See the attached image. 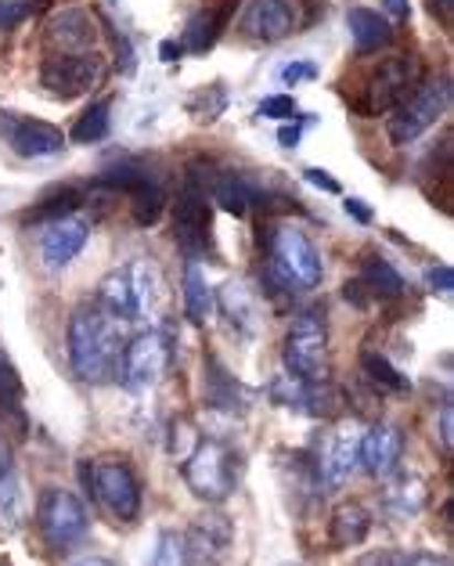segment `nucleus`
<instances>
[{
	"instance_id": "1",
	"label": "nucleus",
	"mask_w": 454,
	"mask_h": 566,
	"mask_svg": "<svg viewBox=\"0 0 454 566\" xmlns=\"http://www.w3.org/2000/svg\"><path fill=\"white\" fill-rule=\"evenodd\" d=\"M119 322L108 317L98 303H80L68 314V365H73L80 382H108L116 376L119 354H123Z\"/></svg>"
},
{
	"instance_id": "2",
	"label": "nucleus",
	"mask_w": 454,
	"mask_h": 566,
	"mask_svg": "<svg viewBox=\"0 0 454 566\" xmlns=\"http://www.w3.org/2000/svg\"><path fill=\"white\" fill-rule=\"evenodd\" d=\"M267 253H271V264H267L271 282L285 289L288 296L310 293V289L321 285V279H325L321 253H318V245L307 239V231H299L296 224L271 228Z\"/></svg>"
},
{
	"instance_id": "3",
	"label": "nucleus",
	"mask_w": 454,
	"mask_h": 566,
	"mask_svg": "<svg viewBox=\"0 0 454 566\" xmlns=\"http://www.w3.org/2000/svg\"><path fill=\"white\" fill-rule=\"evenodd\" d=\"M80 473H84L94 502H98L116 523H134L141 516V502H145L141 480H137L134 465L127 459H119V454H102V459L84 462Z\"/></svg>"
},
{
	"instance_id": "4",
	"label": "nucleus",
	"mask_w": 454,
	"mask_h": 566,
	"mask_svg": "<svg viewBox=\"0 0 454 566\" xmlns=\"http://www.w3.org/2000/svg\"><path fill=\"white\" fill-rule=\"evenodd\" d=\"M235 459L239 454L231 451L224 440H213V437L199 440L188 459L181 462L188 491L205 505L228 502L239 488V462Z\"/></svg>"
},
{
	"instance_id": "5",
	"label": "nucleus",
	"mask_w": 454,
	"mask_h": 566,
	"mask_svg": "<svg viewBox=\"0 0 454 566\" xmlns=\"http://www.w3.org/2000/svg\"><path fill=\"white\" fill-rule=\"evenodd\" d=\"M285 376L299 382H325L328 379V322L325 311L310 307L293 317L282 347Z\"/></svg>"
},
{
	"instance_id": "6",
	"label": "nucleus",
	"mask_w": 454,
	"mask_h": 566,
	"mask_svg": "<svg viewBox=\"0 0 454 566\" xmlns=\"http://www.w3.org/2000/svg\"><path fill=\"white\" fill-rule=\"evenodd\" d=\"M419 84H422V62L415 54H390V59H382L365 76L361 94L353 98V108L361 116L393 113Z\"/></svg>"
},
{
	"instance_id": "7",
	"label": "nucleus",
	"mask_w": 454,
	"mask_h": 566,
	"mask_svg": "<svg viewBox=\"0 0 454 566\" xmlns=\"http://www.w3.org/2000/svg\"><path fill=\"white\" fill-rule=\"evenodd\" d=\"M451 108V80H422V84L408 94L390 113L387 134L393 145H411L433 127V123Z\"/></svg>"
},
{
	"instance_id": "8",
	"label": "nucleus",
	"mask_w": 454,
	"mask_h": 566,
	"mask_svg": "<svg viewBox=\"0 0 454 566\" xmlns=\"http://www.w3.org/2000/svg\"><path fill=\"white\" fill-rule=\"evenodd\" d=\"M36 527L51 552H68L87 537V505L65 488H47L36 505Z\"/></svg>"
},
{
	"instance_id": "9",
	"label": "nucleus",
	"mask_w": 454,
	"mask_h": 566,
	"mask_svg": "<svg viewBox=\"0 0 454 566\" xmlns=\"http://www.w3.org/2000/svg\"><path fill=\"white\" fill-rule=\"evenodd\" d=\"M105 80V62L94 51L87 54H51L40 65V84L51 94V98L73 102L84 98Z\"/></svg>"
},
{
	"instance_id": "10",
	"label": "nucleus",
	"mask_w": 454,
	"mask_h": 566,
	"mask_svg": "<svg viewBox=\"0 0 454 566\" xmlns=\"http://www.w3.org/2000/svg\"><path fill=\"white\" fill-rule=\"evenodd\" d=\"M170 343L162 333H137L134 339L123 343L116 376L127 390H151L170 368Z\"/></svg>"
},
{
	"instance_id": "11",
	"label": "nucleus",
	"mask_w": 454,
	"mask_h": 566,
	"mask_svg": "<svg viewBox=\"0 0 454 566\" xmlns=\"http://www.w3.org/2000/svg\"><path fill=\"white\" fill-rule=\"evenodd\" d=\"M173 239L191 260L213 253V210L196 181H188L173 202Z\"/></svg>"
},
{
	"instance_id": "12",
	"label": "nucleus",
	"mask_w": 454,
	"mask_h": 566,
	"mask_svg": "<svg viewBox=\"0 0 454 566\" xmlns=\"http://www.w3.org/2000/svg\"><path fill=\"white\" fill-rule=\"evenodd\" d=\"M299 8L303 0H250L242 15V33L256 44H278L288 33L307 25Z\"/></svg>"
},
{
	"instance_id": "13",
	"label": "nucleus",
	"mask_w": 454,
	"mask_h": 566,
	"mask_svg": "<svg viewBox=\"0 0 454 566\" xmlns=\"http://www.w3.org/2000/svg\"><path fill=\"white\" fill-rule=\"evenodd\" d=\"M231 545H235V523L224 516L220 509L196 516V523L184 534V548H188V563H202V566H220L228 559Z\"/></svg>"
},
{
	"instance_id": "14",
	"label": "nucleus",
	"mask_w": 454,
	"mask_h": 566,
	"mask_svg": "<svg viewBox=\"0 0 454 566\" xmlns=\"http://www.w3.org/2000/svg\"><path fill=\"white\" fill-rule=\"evenodd\" d=\"M44 44L51 54H87L98 44V22L87 8H59L44 22Z\"/></svg>"
},
{
	"instance_id": "15",
	"label": "nucleus",
	"mask_w": 454,
	"mask_h": 566,
	"mask_svg": "<svg viewBox=\"0 0 454 566\" xmlns=\"http://www.w3.org/2000/svg\"><path fill=\"white\" fill-rule=\"evenodd\" d=\"M361 437H365V426H357V422H342L328 433L321 448V462H318V476L325 480L328 491H339L342 483L350 480L357 459H361Z\"/></svg>"
},
{
	"instance_id": "16",
	"label": "nucleus",
	"mask_w": 454,
	"mask_h": 566,
	"mask_svg": "<svg viewBox=\"0 0 454 566\" xmlns=\"http://www.w3.org/2000/svg\"><path fill=\"white\" fill-rule=\"evenodd\" d=\"M91 239V224L80 217H62L47 224L44 239H40V256H44L47 271H65L73 260L84 253V245Z\"/></svg>"
},
{
	"instance_id": "17",
	"label": "nucleus",
	"mask_w": 454,
	"mask_h": 566,
	"mask_svg": "<svg viewBox=\"0 0 454 566\" xmlns=\"http://www.w3.org/2000/svg\"><path fill=\"white\" fill-rule=\"evenodd\" d=\"M404 459V433L397 426H371L361 437V462L371 476L387 480L397 473V465Z\"/></svg>"
},
{
	"instance_id": "18",
	"label": "nucleus",
	"mask_w": 454,
	"mask_h": 566,
	"mask_svg": "<svg viewBox=\"0 0 454 566\" xmlns=\"http://www.w3.org/2000/svg\"><path fill=\"white\" fill-rule=\"evenodd\" d=\"M8 145L22 159H44V156H59L65 148V134L44 119H15L8 127Z\"/></svg>"
},
{
	"instance_id": "19",
	"label": "nucleus",
	"mask_w": 454,
	"mask_h": 566,
	"mask_svg": "<svg viewBox=\"0 0 454 566\" xmlns=\"http://www.w3.org/2000/svg\"><path fill=\"white\" fill-rule=\"evenodd\" d=\"M382 505L393 520H415L430 505V488L419 473H397L382 491Z\"/></svg>"
},
{
	"instance_id": "20",
	"label": "nucleus",
	"mask_w": 454,
	"mask_h": 566,
	"mask_svg": "<svg viewBox=\"0 0 454 566\" xmlns=\"http://www.w3.org/2000/svg\"><path fill=\"white\" fill-rule=\"evenodd\" d=\"M347 25H350L357 54H376L393 44V25L387 22V15H379L376 8H350Z\"/></svg>"
},
{
	"instance_id": "21",
	"label": "nucleus",
	"mask_w": 454,
	"mask_h": 566,
	"mask_svg": "<svg viewBox=\"0 0 454 566\" xmlns=\"http://www.w3.org/2000/svg\"><path fill=\"white\" fill-rule=\"evenodd\" d=\"M202 397L210 408H220V411H242L245 408V390L235 382V376L217 361V357L210 354L205 357V376H202Z\"/></svg>"
},
{
	"instance_id": "22",
	"label": "nucleus",
	"mask_w": 454,
	"mask_h": 566,
	"mask_svg": "<svg viewBox=\"0 0 454 566\" xmlns=\"http://www.w3.org/2000/svg\"><path fill=\"white\" fill-rule=\"evenodd\" d=\"M98 307L116 317V322H137L141 317V307H137V293H134V282H130V271L119 268L113 271L98 289Z\"/></svg>"
},
{
	"instance_id": "23",
	"label": "nucleus",
	"mask_w": 454,
	"mask_h": 566,
	"mask_svg": "<svg viewBox=\"0 0 454 566\" xmlns=\"http://www.w3.org/2000/svg\"><path fill=\"white\" fill-rule=\"evenodd\" d=\"M371 531V513L361 502H342L332 520H328V542L332 548H353L361 545Z\"/></svg>"
},
{
	"instance_id": "24",
	"label": "nucleus",
	"mask_w": 454,
	"mask_h": 566,
	"mask_svg": "<svg viewBox=\"0 0 454 566\" xmlns=\"http://www.w3.org/2000/svg\"><path fill=\"white\" fill-rule=\"evenodd\" d=\"M228 15H231V0H228L224 8H202V11H196V15L188 19V30H184L181 48L191 51V54H205V51L217 44V36L224 33Z\"/></svg>"
},
{
	"instance_id": "25",
	"label": "nucleus",
	"mask_w": 454,
	"mask_h": 566,
	"mask_svg": "<svg viewBox=\"0 0 454 566\" xmlns=\"http://www.w3.org/2000/svg\"><path fill=\"white\" fill-rule=\"evenodd\" d=\"M357 282L368 289L371 300H401L408 293L401 271H397L390 260H382V256H368L361 264V279H357Z\"/></svg>"
},
{
	"instance_id": "26",
	"label": "nucleus",
	"mask_w": 454,
	"mask_h": 566,
	"mask_svg": "<svg viewBox=\"0 0 454 566\" xmlns=\"http://www.w3.org/2000/svg\"><path fill=\"white\" fill-rule=\"evenodd\" d=\"M217 303H220V311L228 314V325L235 328V333H242V336L256 333V303L250 293H245V285L228 282L224 289H220Z\"/></svg>"
},
{
	"instance_id": "27",
	"label": "nucleus",
	"mask_w": 454,
	"mask_h": 566,
	"mask_svg": "<svg viewBox=\"0 0 454 566\" xmlns=\"http://www.w3.org/2000/svg\"><path fill=\"white\" fill-rule=\"evenodd\" d=\"M213 307H217V296H213L210 282H205V274L196 264H188V271H184V314H188V322L205 325L213 317Z\"/></svg>"
},
{
	"instance_id": "28",
	"label": "nucleus",
	"mask_w": 454,
	"mask_h": 566,
	"mask_svg": "<svg viewBox=\"0 0 454 566\" xmlns=\"http://www.w3.org/2000/svg\"><path fill=\"white\" fill-rule=\"evenodd\" d=\"M80 202H84V196H80L76 188L51 191V196H44L22 213V224H54V220H62V217H73L80 210Z\"/></svg>"
},
{
	"instance_id": "29",
	"label": "nucleus",
	"mask_w": 454,
	"mask_h": 566,
	"mask_svg": "<svg viewBox=\"0 0 454 566\" xmlns=\"http://www.w3.org/2000/svg\"><path fill=\"white\" fill-rule=\"evenodd\" d=\"M361 371H365V379L376 386V390H387V394H408L411 390L404 371H397L390 357H382L376 350L361 354Z\"/></svg>"
},
{
	"instance_id": "30",
	"label": "nucleus",
	"mask_w": 454,
	"mask_h": 566,
	"mask_svg": "<svg viewBox=\"0 0 454 566\" xmlns=\"http://www.w3.org/2000/svg\"><path fill=\"white\" fill-rule=\"evenodd\" d=\"M108 127H113V102H94L87 113L73 123L68 137H73L76 145H98L108 137Z\"/></svg>"
},
{
	"instance_id": "31",
	"label": "nucleus",
	"mask_w": 454,
	"mask_h": 566,
	"mask_svg": "<svg viewBox=\"0 0 454 566\" xmlns=\"http://www.w3.org/2000/svg\"><path fill=\"white\" fill-rule=\"evenodd\" d=\"M130 217H134V224L137 228H151L156 220L162 217V206H167V191H162L156 181H148L141 185V188H134L130 191Z\"/></svg>"
},
{
	"instance_id": "32",
	"label": "nucleus",
	"mask_w": 454,
	"mask_h": 566,
	"mask_svg": "<svg viewBox=\"0 0 454 566\" xmlns=\"http://www.w3.org/2000/svg\"><path fill=\"white\" fill-rule=\"evenodd\" d=\"M22 376H19V368L15 361H11V354L0 347V411L4 416H22Z\"/></svg>"
},
{
	"instance_id": "33",
	"label": "nucleus",
	"mask_w": 454,
	"mask_h": 566,
	"mask_svg": "<svg viewBox=\"0 0 454 566\" xmlns=\"http://www.w3.org/2000/svg\"><path fill=\"white\" fill-rule=\"evenodd\" d=\"M228 108V87L224 84H210L205 91L191 94L188 98V113L196 116L199 123H213L220 113Z\"/></svg>"
},
{
	"instance_id": "34",
	"label": "nucleus",
	"mask_w": 454,
	"mask_h": 566,
	"mask_svg": "<svg viewBox=\"0 0 454 566\" xmlns=\"http://www.w3.org/2000/svg\"><path fill=\"white\" fill-rule=\"evenodd\" d=\"M148 566H188V548H184V534L177 531H162L156 552H151Z\"/></svg>"
},
{
	"instance_id": "35",
	"label": "nucleus",
	"mask_w": 454,
	"mask_h": 566,
	"mask_svg": "<svg viewBox=\"0 0 454 566\" xmlns=\"http://www.w3.org/2000/svg\"><path fill=\"white\" fill-rule=\"evenodd\" d=\"M19 520H22V502H19L15 473H11L8 480H0V523L11 531V527H19Z\"/></svg>"
},
{
	"instance_id": "36",
	"label": "nucleus",
	"mask_w": 454,
	"mask_h": 566,
	"mask_svg": "<svg viewBox=\"0 0 454 566\" xmlns=\"http://www.w3.org/2000/svg\"><path fill=\"white\" fill-rule=\"evenodd\" d=\"M260 116H267V119H299V105H296V98H288V94H274V98L260 102Z\"/></svg>"
},
{
	"instance_id": "37",
	"label": "nucleus",
	"mask_w": 454,
	"mask_h": 566,
	"mask_svg": "<svg viewBox=\"0 0 454 566\" xmlns=\"http://www.w3.org/2000/svg\"><path fill=\"white\" fill-rule=\"evenodd\" d=\"M36 11L30 0H0V30H15L19 22H25Z\"/></svg>"
},
{
	"instance_id": "38",
	"label": "nucleus",
	"mask_w": 454,
	"mask_h": 566,
	"mask_svg": "<svg viewBox=\"0 0 454 566\" xmlns=\"http://www.w3.org/2000/svg\"><path fill=\"white\" fill-rule=\"evenodd\" d=\"M425 289H430V293H440V296H451V289H454L451 264H436V268L425 271Z\"/></svg>"
},
{
	"instance_id": "39",
	"label": "nucleus",
	"mask_w": 454,
	"mask_h": 566,
	"mask_svg": "<svg viewBox=\"0 0 454 566\" xmlns=\"http://www.w3.org/2000/svg\"><path fill=\"white\" fill-rule=\"evenodd\" d=\"M282 84H310L314 76H318V65H310V62H288L282 65Z\"/></svg>"
},
{
	"instance_id": "40",
	"label": "nucleus",
	"mask_w": 454,
	"mask_h": 566,
	"mask_svg": "<svg viewBox=\"0 0 454 566\" xmlns=\"http://www.w3.org/2000/svg\"><path fill=\"white\" fill-rule=\"evenodd\" d=\"M440 444L451 454L454 448V411H451V400H444V408H440Z\"/></svg>"
},
{
	"instance_id": "41",
	"label": "nucleus",
	"mask_w": 454,
	"mask_h": 566,
	"mask_svg": "<svg viewBox=\"0 0 454 566\" xmlns=\"http://www.w3.org/2000/svg\"><path fill=\"white\" fill-rule=\"evenodd\" d=\"M303 177H307V181L314 185V188H325V191H332V196H339V181L336 177H328L325 170H318V167H310V170H303Z\"/></svg>"
},
{
	"instance_id": "42",
	"label": "nucleus",
	"mask_w": 454,
	"mask_h": 566,
	"mask_svg": "<svg viewBox=\"0 0 454 566\" xmlns=\"http://www.w3.org/2000/svg\"><path fill=\"white\" fill-rule=\"evenodd\" d=\"M401 566H451L447 556H436V552H415V556H408Z\"/></svg>"
},
{
	"instance_id": "43",
	"label": "nucleus",
	"mask_w": 454,
	"mask_h": 566,
	"mask_svg": "<svg viewBox=\"0 0 454 566\" xmlns=\"http://www.w3.org/2000/svg\"><path fill=\"white\" fill-rule=\"evenodd\" d=\"M342 206H347V213L353 220H361V224H371V210H368L361 199H342Z\"/></svg>"
},
{
	"instance_id": "44",
	"label": "nucleus",
	"mask_w": 454,
	"mask_h": 566,
	"mask_svg": "<svg viewBox=\"0 0 454 566\" xmlns=\"http://www.w3.org/2000/svg\"><path fill=\"white\" fill-rule=\"evenodd\" d=\"M430 8H433V15L444 25L454 22V0H430Z\"/></svg>"
},
{
	"instance_id": "45",
	"label": "nucleus",
	"mask_w": 454,
	"mask_h": 566,
	"mask_svg": "<svg viewBox=\"0 0 454 566\" xmlns=\"http://www.w3.org/2000/svg\"><path fill=\"white\" fill-rule=\"evenodd\" d=\"M11 473H15V465H11V444L0 433V480H8Z\"/></svg>"
},
{
	"instance_id": "46",
	"label": "nucleus",
	"mask_w": 454,
	"mask_h": 566,
	"mask_svg": "<svg viewBox=\"0 0 454 566\" xmlns=\"http://www.w3.org/2000/svg\"><path fill=\"white\" fill-rule=\"evenodd\" d=\"M353 566H393V556L390 552H365Z\"/></svg>"
},
{
	"instance_id": "47",
	"label": "nucleus",
	"mask_w": 454,
	"mask_h": 566,
	"mask_svg": "<svg viewBox=\"0 0 454 566\" xmlns=\"http://www.w3.org/2000/svg\"><path fill=\"white\" fill-rule=\"evenodd\" d=\"M387 11H390L397 22H408L411 19V4H408V0H387Z\"/></svg>"
},
{
	"instance_id": "48",
	"label": "nucleus",
	"mask_w": 454,
	"mask_h": 566,
	"mask_svg": "<svg viewBox=\"0 0 454 566\" xmlns=\"http://www.w3.org/2000/svg\"><path fill=\"white\" fill-rule=\"evenodd\" d=\"M159 54H162V62H177V59L184 54V48L177 44V40H162V44H159Z\"/></svg>"
},
{
	"instance_id": "49",
	"label": "nucleus",
	"mask_w": 454,
	"mask_h": 566,
	"mask_svg": "<svg viewBox=\"0 0 454 566\" xmlns=\"http://www.w3.org/2000/svg\"><path fill=\"white\" fill-rule=\"evenodd\" d=\"M278 142H282V148H296L299 145V127H282Z\"/></svg>"
},
{
	"instance_id": "50",
	"label": "nucleus",
	"mask_w": 454,
	"mask_h": 566,
	"mask_svg": "<svg viewBox=\"0 0 454 566\" xmlns=\"http://www.w3.org/2000/svg\"><path fill=\"white\" fill-rule=\"evenodd\" d=\"M76 566H116V563L105 559V556H91V559H80Z\"/></svg>"
},
{
	"instance_id": "51",
	"label": "nucleus",
	"mask_w": 454,
	"mask_h": 566,
	"mask_svg": "<svg viewBox=\"0 0 454 566\" xmlns=\"http://www.w3.org/2000/svg\"><path fill=\"white\" fill-rule=\"evenodd\" d=\"M0 566H11V563H8V559H4V556H0Z\"/></svg>"
}]
</instances>
